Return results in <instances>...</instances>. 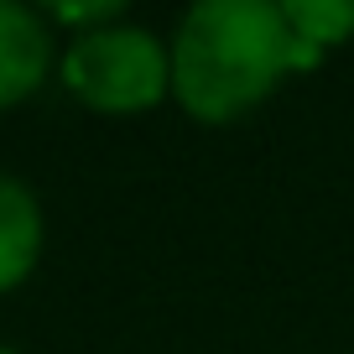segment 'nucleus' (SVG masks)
Instances as JSON below:
<instances>
[{"label": "nucleus", "instance_id": "nucleus-3", "mask_svg": "<svg viewBox=\"0 0 354 354\" xmlns=\"http://www.w3.org/2000/svg\"><path fill=\"white\" fill-rule=\"evenodd\" d=\"M57 47H63V37L53 32L42 6L0 0V110H16L53 84Z\"/></svg>", "mask_w": 354, "mask_h": 354}, {"label": "nucleus", "instance_id": "nucleus-5", "mask_svg": "<svg viewBox=\"0 0 354 354\" xmlns=\"http://www.w3.org/2000/svg\"><path fill=\"white\" fill-rule=\"evenodd\" d=\"M281 11H287L292 37L302 42V53L318 68L339 47L354 42V0H281Z\"/></svg>", "mask_w": 354, "mask_h": 354}, {"label": "nucleus", "instance_id": "nucleus-6", "mask_svg": "<svg viewBox=\"0 0 354 354\" xmlns=\"http://www.w3.org/2000/svg\"><path fill=\"white\" fill-rule=\"evenodd\" d=\"M47 11V21H53V32L57 37H73V32H94V26H104V21H120L125 16V6L120 0H57V6H42Z\"/></svg>", "mask_w": 354, "mask_h": 354}, {"label": "nucleus", "instance_id": "nucleus-7", "mask_svg": "<svg viewBox=\"0 0 354 354\" xmlns=\"http://www.w3.org/2000/svg\"><path fill=\"white\" fill-rule=\"evenodd\" d=\"M0 354H26V349H16V344H0Z\"/></svg>", "mask_w": 354, "mask_h": 354}, {"label": "nucleus", "instance_id": "nucleus-1", "mask_svg": "<svg viewBox=\"0 0 354 354\" xmlns=\"http://www.w3.org/2000/svg\"><path fill=\"white\" fill-rule=\"evenodd\" d=\"M172 104L198 125H234L261 110L313 57L292 37L281 0H198L167 32Z\"/></svg>", "mask_w": 354, "mask_h": 354}, {"label": "nucleus", "instance_id": "nucleus-4", "mask_svg": "<svg viewBox=\"0 0 354 354\" xmlns=\"http://www.w3.org/2000/svg\"><path fill=\"white\" fill-rule=\"evenodd\" d=\"M47 250V209L42 193L21 172L0 167V297L21 292L37 277Z\"/></svg>", "mask_w": 354, "mask_h": 354}, {"label": "nucleus", "instance_id": "nucleus-2", "mask_svg": "<svg viewBox=\"0 0 354 354\" xmlns=\"http://www.w3.org/2000/svg\"><path fill=\"white\" fill-rule=\"evenodd\" d=\"M57 84L94 115H146L172 100L167 37L146 21H104L57 47Z\"/></svg>", "mask_w": 354, "mask_h": 354}]
</instances>
